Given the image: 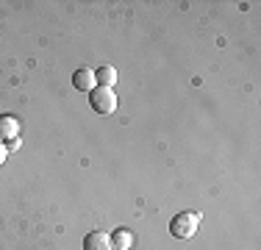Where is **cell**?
<instances>
[{
  "label": "cell",
  "instance_id": "cell-1",
  "mask_svg": "<svg viewBox=\"0 0 261 250\" xmlns=\"http://www.w3.org/2000/svg\"><path fill=\"white\" fill-rule=\"evenodd\" d=\"M197 228H200V214L197 211H181L170 222V234L175 239H192L197 234Z\"/></svg>",
  "mask_w": 261,
  "mask_h": 250
},
{
  "label": "cell",
  "instance_id": "cell-2",
  "mask_svg": "<svg viewBox=\"0 0 261 250\" xmlns=\"http://www.w3.org/2000/svg\"><path fill=\"white\" fill-rule=\"evenodd\" d=\"M89 106L95 114L100 117H109L117 111V95L114 89H106V86H95V89L89 92Z\"/></svg>",
  "mask_w": 261,
  "mask_h": 250
},
{
  "label": "cell",
  "instance_id": "cell-3",
  "mask_svg": "<svg viewBox=\"0 0 261 250\" xmlns=\"http://www.w3.org/2000/svg\"><path fill=\"white\" fill-rule=\"evenodd\" d=\"M20 120L14 114H0V142H14L20 136Z\"/></svg>",
  "mask_w": 261,
  "mask_h": 250
},
{
  "label": "cell",
  "instance_id": "cell-4",
  "mask_svg": "<svg viewBox=\"0 0 261 250\" xmlns=\"http://www.w3.org/2000/svg\"><path fill=\"white\" fill-rule=\"evenodd\" d=\"M72 86H75L78 92H86L89 95L92 89H95V70H89V67H78L75 72H72Z\"/></svg>",
  "mask_w": 261,
  "mask_h": 250
},
{
  "label": "cell",
  "instance_id": "cell-5",
  "mask_svg": "<svg viewBox=\"0 0 261 250\" xmlns=\"http://www.w3.org/2000/svg\"><path fill=\"white\" fill-rule=\"evenodd\" d=\"M84 250H114L111 247V236L106 231H92L84 236Z\"/></svg>",
  "mask_w": 261,
  "mask_h": 250
},
{
  "label": "cell",
  "instance_id": "cell-6",
  "mask_svg": "<svg viewBox=\"0 0 261 250\" xmlns=\"http://www.w3.org/2000/svg\"><path fill=\"white\" fill-rule=\"evenodd\" d=\"M111 247L114 250H130L134 247V234H130L128 228H117L114 234H111Z\"/></svg>",
  "mask_w": 261,
  "mask_h": 250
},
{
  "label": "cell",
  "instance_id": "cell-7",
  "mask_svg": "<svg viewBox=\"0 0 261 250\" xmlns=\"http://www.w3.org/2000/svg\"><path fill=\"white\" fill-rule=\"evenodd\" d=\"M117 81V70L114 67H100V70H95V84L97 86H106V89H111Z\"/></svg>",
  "mask_w": 261,
  "mask_h": 250
},
{
  "label": "cell",
  "instance_id": "cell-8",
  "mask_svg": "<svg viewBox=\"0 0 261 250\" xmlns=\"http://www.w3.org/2000/svg\"><path fill=\"white\" fill-rule=\"evenodd\" d=\"M6 156H9V147L0 142V167H3V161H6Z\"/></svg>",
  "mask_w": 261,
  "mask_h": 250
}]
</instances>
